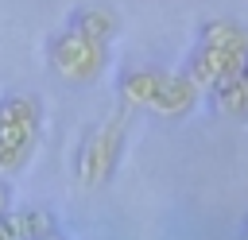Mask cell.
Listing matches in <instances>:
<instances>
[{"instance_id":"obj_12","label":"cell","mask_w":248,"mask_h":240,"mask_svg":"<svg viewBox=\"0 0 248 240\" xmlns=\"http://www.w3.org/2000/svg\"><path fill=\"white\" fill-rule=\"evenodd\" d=\"M244 240H248V217H244Z\"/></svg>"},{"instance_id":"obj_2","label":"cell","mask_w":248,"mask_h":240,"mask_svg":"<svg viewBox=\"0 0 248 240\" xmlns=\"http://www.w3.org/2000/svg\"><path fill=\"white\" fill-rule=\"evenodd\" d=\"M128 105H120L105 124H97L93 132H85V139L78 143L74 155V178L81 186H101L112 178L120 155H124V132H128Z\"/></svg>"},{"instance_id":"obj_3","label":"cell","mask_w":248,"mask_h":240,"mask_svg":"<svg viewBox=\"0 0 248 240\" xmlns=\"http://www.w3.org/2000/svg\"><path fill=\"white\" fill-rule=\"evenodd\" d=\"M43 58H46V66H50L58 77L93 81V77L108 66V43H89V39H81V35L58 31V35L46 39Z\"/></svg>"},{"instance_id":"obj_6","label":"cell","mask_w":248,"mask_h":240,"mask_svg":"<svg viewBox=\"0 0 248 240\" xmlns=\"http://www.w3.org/2000/svg\"><path fill=\"white\" fill-rule=\"evenodd\" d=\"M198 89L182 77V74H167L163 70V77H159V85H155V97H151V112H159V116H167V120H174V116H186L194 105H198Z\"/></svg>"},{"instance_id":"obj_4","label":"cell","mask_w":248,"mask_h":240,"mask_svg":"<svg viewBox=\"0 0 248 240\" xmlns=\"http://www.w3.org/2000/svg\"><path fill=\"white\" fill-rule=\"evenodd\" d=\"M248 70V58L244 54H225V50H209V46H194L186 54V66L178 70L198 93H213L229 81H236L240 74Z\"/></svg>"},{"instance_id":"obj_7","label":"cell","mask_w":248,"mask_h":240,"mask_svg":"<svg viewBox=\"0 0 248 240\" xmlns=\"http://www.w3.org/2000/svg\"><path fill=\"white\" fill-rule=\"evenodd\" d=\"M0 225H4L8 240H46V236H58V217L50 209H39V205L8 213Z\"/></svg>"},{"instance_id":"obj_11","label":"cell","mask_w":248,"mask_h":240,"mask_svg":"<svg viewBox=\"0 0 248 240\" xmlns=\"http://www.w3.org/2000/svg\"><path fill=\"white\" fill-rule=\"evenodd\" d=\"M8 205H12V190H8V182H0V221H4L8 213H12Z\"/></svg>"},{"instance_id":"obj_9","label":"cell","mask_w":248,"mask_h":240,"mask_svg":"<svg viewBox=\"0 0 248 240\" xmlns=\"http://www.w3.org/2000/svg\"><path fill=\"white\" fill-rule=\"evenodd\" d=\"M159 77H163V70H147V66H140V70H124V74H120V81H116L120 105H128V108L143 105V108H147V105H151V97H155Z\"/></svg>"},{"instance_id":"obj_13","label":"cell","mask_w":248,"mask_h":240,"mask_svg":"<svg viewBox=\"0 0 248 240\" xmlns=\"http://www.w3.org/2000/svg\"><path fill=\"white\" fill-rule=\"evenodd\" d=\"M46 240H62V236H46Z\"/></svg>"},{"instance_id":"obj_8","label":"cell","mask_w":248,"mask_h":240,"mask_svg":"<svg viewBox=\"0 0 248 240\" xmlns=\"http://www.w3.org/2000/svg\"><path fill=\"white\" fill-rule=\"evenodd\" d=\"M62 31L81 35V39H89V43H108V39L116 35V19H112V12H105V8H74Z\"/></svg>"},{"instance_id":"obj_1","label":"cell","mask_w":248,"mask_h":240,"mask_svg":"<svg viewBox=\"0 0 248 240\" xmlns=\"http://www.w3.org/2000/svg\"><path fill=\"white\" fill-rule=\"evenodd\" d=\"M43 135V101L35 93H12L0 101V174L19 170Z\"/></svg>"},{"instance_id":"obj_5","label":"cell","mask_w":248,"mask_h":240,"mask_svg":"<svg viewBox=\"0 0 248 240\" xmlns=\"http://www.w3.org/2000/svg\"><path fill=\"white\" fill-rule=\"evenodd\" d=\"M194 46H209V50L248 58V23H240L232 15H209V19L198 23V43Z\"/></svg>"},{"instance_id":"obj_10","label":"cell","mask_w":248,"mask_h":240,"mask_svg":"<svg viewBox=\"0 0 248 240\" xmlns=\"http://www.w3.org/2000/svg\"><path fill=\"white\" fill-rule=\"evenodd\" d=\"M209 97H213V105H217L225 116H248V70H244L236 81L213 89Z\"/></svg>"}]
</instances>
